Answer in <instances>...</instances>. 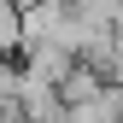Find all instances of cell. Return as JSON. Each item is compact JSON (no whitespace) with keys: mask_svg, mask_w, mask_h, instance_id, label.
<instances>
[{"mask_svg":"<svg viewBox=\"0 0 123 123\" xmlns=\"http://www.w3.org/2000/svg\"><path fill=\"white\" fill-rule=\"evenodd\" d=\"M53 94H59V105H65V111H82V105H100L105 94H111V76L94 70L88 59H70L65 76L53 82Z\"/></svg>","mask_w":123,"mask_h":123,"instance_id":"cell-1","label":"cell"},{"mask_svg":"<svg viewBox=\"0 0 123 123\" xmlns=\"http://www.w3.org/2000/svg\"><path fill=\"white\" fill-rule=\"evenodd\" d=\"M0 53H24V6L0 0Z\"/></svg>","mask_w":123,"mask_h":123,"instance_id":"cell-2","label":"cell"}]
</instances>
